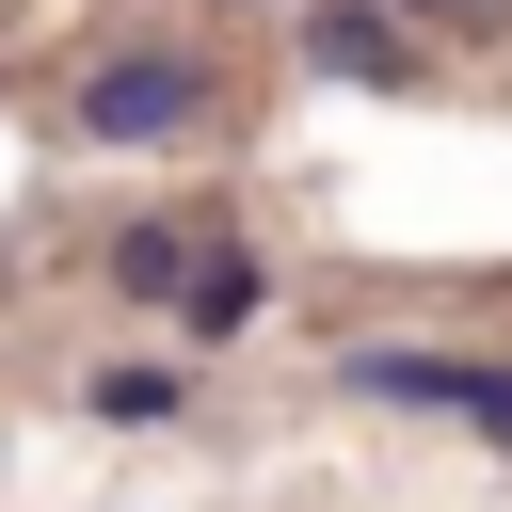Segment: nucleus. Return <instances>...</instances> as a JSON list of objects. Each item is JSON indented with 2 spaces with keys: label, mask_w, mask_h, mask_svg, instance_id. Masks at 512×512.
I'll return each mask as SVG.
<instances>
[{
  "label": "nucleus",
  "mask_w": 512,
  "mask_h": 512,
  "mask_svg": "<svg viewBox=\"0 0 512 512\" xmlns=\"http://www.w3.org/2000/svg\"><path fill=\"white\" fill-rule=\"evenodd\" d=\"M352 400H400V416H448V432L512 448V352H416V336H368V352H352Z\"/></svg>",
  "instance_id": "1"
},
{
  "label": "nucleus",
  "mask_w": 512,
  "mask_h": 512,
  "mask_svg": "<svg viewBox=\"0 0 512 512\" xmlns=\"http://www.w3.org/2000/svg\"><path fill=\"white\" fill-rule=\"evenodd\" d=\"M256 304H272V272H256V256H240V240H224V256H208V288H192V304H176V320H192V336H240V320H256Z\"/></svg>",
  "instance_id": "5"
},
{
  "label": "nucleus",
  "mask_w": 512,
  "mask_h": 512,
  "mask_svg": "<svg viewBox=\"0 0 512 512\" xmlns=\"http://www.w3.org/2000/svg\"><path fill=\"white\" fill-rule=\"evenodd\" d=\"M384 16H480V0H384Z\"/></svg>",
  "instance_id": "7"
},
{
  "label": "nucleus",
  "mask_w": 512,
  "mask_h": 512,
  "mask_svg": "<svg viewBox=\"0 0 512 512\" xmlns=\"http://www.w3.org/2000/svg\"><path fill=\"white\" fill-rule=\"evenodd\" d=\"M192 112H208V64L192 48H96L80 64V128L96 144H176Z\"/></svg>",
  "instance_id": "2"
},
{
  "label": "nucleus",
  "mask_w": 512,
  "mask_h": 512,
  "mask_svg": "<svg viewBox=\"0 0 512 512\" xmlns=\"http://www.w3.org/2000/svg\"><path fill=\"white\" fill-rule=\"evenodd\" d=\"M80 400H96V416H112V432H144V416H176V368H96V384H80Z\"/></svg>",
  "instance_id": "6"
},
{
  "label": "nucleus",
  "mask_w": 512,
  "mask_h": 512,
  "mask_svg": "<svg viewBox=\"0 0 512 512\" xmlns=\"http://www.w3.org/2000/svg\"><path fill=\"white\" fill-rule=\"evenodd\" d=\"M208 256H224V240L160 208V224H128V240H112V288H128V304H192V288H208Z\"/></svg>",
  "instance_id": "4"
},
{
  "label": "nucleus",
  "mask_w": 512,
  "mask_h": 512,
  "mask_svg": "<svg viewBox=\"0 0 512 512\" xmlns=\"http://www.w3.org/2000/svg\"><path fill=\"white\" fill-rule=\"evenodd\" d=\"M304 64L400 96V80H416V16H384V0H304Z\"/></svg>",
  "instance_id": "3"
}]
</instances>
